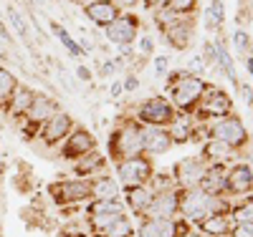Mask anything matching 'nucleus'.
<instances>
[{
  "mask_svg": "<svg viewBox=\"0 0 253 237\" xmlns=\"http://www.w3.org/2000/svg\"><path fill=\"white\" fill-rule=\"evenodd\" d=\"M56 111H61V106H58V101L53 99V96H48V94H33V101H31V106L26 109V114L18 119V124H20V129H23V139L26 141H31V139H36L38 136V132H41V126H43Z\"/></svg>",
  "mask_w": 253,
  "mask_h": 237,
  "instance_id": "39448f33",
  "label": "nucleus"
},
{
  "mask_svg": "<svg viewBox=\"0 0 253 237\" xmlns=\"http://www.w3.org/2000/svg\"><path fill=\"white\" fill-rule=\"evenodd\" d=\"M228 235L230 237H253V222H233Z\"/></svg>",
  "mask_w": 253,
  "mask_h": 237,
  "instance_id": "37998d69",
  "label": "nucleus"
},
{
  "mask_svg": "<svg viewBox=\"0 0 253 237\" xmlns=\"http://www.w3.org/2000/svg\"><path fill=\"white\" fill-rule=\"evenodd\" d=\"M137 43H139V56L142 58H152L155 56V38H152V33H139Z\"/></svg>",
  "mask_w": 253,
  "mask_h": 237,
  "instance_id": "a19ab883",
  "label": "nucleus"
},
{
  "mask_svg": "<svg viewBox=\"0 0 253 237\" xmlns=\"http://www.w3.org/2000/svg\"><path fill=\"white\" fill-rule=\"evenodd\" d=\"M230 46H233V51H236L241 58H246V56L253 53V35H251L246 28H236L233 35H230Z\"/></svg>",
  "mask_w": 253,
  "mask_h": 237,
  "instance_id": "72a5a7b5",
  "label": "nucleus"
},
{
  "mask_svg": "<svg viewBox=\"0 0 253 237\" xmlns=\"http://www.w3.org/2000/svg\"><path fill=\"white\" fill-rule=\"evenodd\" d=\"M198 189L205 195H225V167H208Z\"/></svg>",
  "mask_w": 253,
  "mask_h": 237,
  "instance_id": "bb28decb",
  "label": "nucleus"
},
{
  "mask_svg": "<svg viewBox=\"0 0 253 237\" xmlns=\"http://www.w3.org/2000/svg\"><path fill=\"white\" fill-rule=\"evenodd\" d=\"M33 5H38V8H48V0H31Z\"/></svg>",
  "mask_w": 253,
  "mask_h": 237,
  "instance_id": "603ef678",
  "label": "nucleus"
},
{
  "mask_svg": "<svg viewBox=\"0 0 253 237\" xmlns=\"http://www.w3.org/2000/svg\"><path fill=\"white\" fill-rule=\"evenodd\" d=\"M144 154L142 149V124H137L132 116H122L109 132L107 139V159L109 162H124L129 157Z\"/></svg>",
  "mask_w": 253,
  "mask_h": 237,
  "instance_id": "f03ea898",
  "label": "nucleus"
},
{
  "mask_svg": "<svg viewBox=\"0 0 253 237\" xmlns=\"http://www.w3.org/2000/svg\"><path fill=\"white\" fill-rule=\"evenodd\" d=\"M18 83H20V81H18V76H15L10 68L0 66V111L8 109V103H10L15 89H18Z\"/></svg>",
  "mask_w": 253,
  "mask_h": 237,
  "instance_id": "7c9ffc66",
  "label": "nucleus"
},
{
  "mask_svg": "<svg viewBox=\"0 0 253 237\" xmlns=\"http://www.w3.org/2000/svg\"><path fill=\"white\" fill-rule=\"evenodd\" d=\"M81 13H84V18H86L91 26L104 31L109 23H114L124 10L114 3V0H89V3L81 5Z\"/></svg>",
  "mask_w": 253,
  "mask_h": 237,
  "instance_id": "a211bd4d",
  "label": "nucleus"
},
{
  "mask_svg": "<svg viewBox=\"0 0 253 237\" xmlns=\"http://www.w3.org/2000/svg\"><path fill=\"white\" fill-rule=\"evenodd\" d=\"M198 3L200 0H170L167 8H170L172 13H177L180 18H193V13L198 10Z\"/></svg>",
  "mask_w": 253,
  "mask_h": 237,
  "instance_id": "4c0bfd02",
  "label": "nucleus"
},
{
  "mask_svg": "<svg viewBox=\"0 0 253 237\" xmlns=\"http://www.w3.org/2000/svg\"><path fill=\"white\" fill-rule=\"evenodd\" d=\"M48 26H51V31H53V35L58 38V43L63 48H66V53L74 58V61H81V58H86V53L81 51V46H79V40L71 35V31L69 28H63L58 20H48Z\"/></svg>",
  "mask_w": 253,
  "mask_h": 237,
  "instance_id": "c85d7f7f",
  "label": "nucleus"
},
{
  "mask_svg": "<svg viewBox=\"0 0 253 237\" xmlns=\"http://www.w3.org/2000/svg\"><path fill=\"white\" fill-rule=\"evenodd\" d=\"M225 26V3L223 0H210L208 3V10H205V28L208 33L218 35Z\"/></svg>",
  "mask_w": 253,
  "mask_h": 237,
  "instance_id": "c756f323",
  "label": "nucleus"
},
{
  "mask_svg": "<svg viewBox=\"0 0 253 237\" xmlns=\"http://www.w3.org/2000/svg\"><path fill=\"white\" fill-rule=\"evenodd\" d=\"M251 114H253V106H251Z\"/></svg>",
  "mask_w": 253,
  "mask_h": 237,
  "instance_id": "13d9d810",
  "label": "nucleus"
},
{
  "mask_svg": "<svg viewBox=\"0 0 253 237\" xmlns=\"http://www.w3.org/2000/svg\"><path fill=\"white\" fill-rule=\"evenodd\" d=\"M122 94H124V89H122V78H114V81L109 83V99L117 101Z\"/></svg>",
  "mask_w": 253,
  "mask_h": 237,
  "instance_id": "49530a36",
  "label": "nucleus"
},
{
  "mask_svg": "<svg viewBox=\"0 0 253 237\" xmlns=\"http://www.w3.org/2000/svg\"><path fill=\"white\" fill-rule=\"evenodd\" d=\"M180 187H167V189H157L155 197L150 202V207L144 209L142 217L147 220H172L177 217L180 209Z\"/></svg>",
  "mask_w": 253,
  "mask_h": 237,
  "instance_id": "4468645a",
  "label": "nucleus"
},
{
  "mask_svg": "<svg viewBox=\"0 0 253 237\" xmlns=\"http://www.w3.org/2000/svg\"><path fill=\"white\" fill-rule=\"evenodd\" d=\"M86 214H126L122 200H89Z\"/></svg>",
  "mask_w": 253,
  "mask_h": 237,
  "instance_id": "2f4dec72",
  "label": "nucleus"
},
{
  "mask_svg": "<svg viewBox=\"0 0 253 237\" xmlns=\"http://www.w3.org/2000/svg\"><path fill=\"white\" fill-rule=\"evenodd\" d=\"M218 237H230V235H218Z\"/></svg>",
  "mask_w": 253,
  "mask_h": 237,
  "instance_id": "4d7b16f0",
  "label": "nucleus"
},
{
  "mask_svg": "<svg viewBox=\"0 0 253 237\" xmlns=\"http://www.w3.org/2000/svg\"><path fill=\"white\" fill-rule=\"evenodd\" d=\"M208 89L210 81L205 76H195L185 68H170V73L165 76V96L180 114H193Z\"/></svg>",
  "mask_w": 253,
  "mask_h": 237,
  "instance_id": "f257e3e1",
  "label": "nucleus"
},
{
  "mask_svg": "<svg viewBox=\"0 0 253 237\" xmlns=\"http://www.w3.org/2000/svg\"><path fill=\"white\" fill-rule=\"evenodd\" d=\"M89 182H91V200H119L122 197V187L117 177L112 174H99Z\"/></svg>",
  "mask_w": 253,
  "mask_h": 237,
  "instance_id": "b1692460",
  "label": "nucleus"
},
{
  "mask_svg": "<svg viewBox=\"0 0 253 237\" xmlns=\"http://www.w3.org/2000/svg\"><path fill=\"white\" fill-rule=\"evenodd\" d=\"M203 61H205V66L208 68H215L218 71V53H215V43H213V38H208L205 43H203V56H200Z\"/></svg>",
  "mask_w": 253,
  "mask_h": 237,
  "instance_id": "58836bf2",
  "label": "nucleus"
},
{
  "mask_svg": "<svg viewBox=\"0 0 253 237\" xmlns=\"http://www.w3.org/2000/svg\"><path fill=\"white\" fill-rule=\"evenodd\" d=\"M205 134H208V139H218L228 146H233L238 154H243L251 146V132H248V126L243 124V119L236 111L223 116V119H215V121L205 124Z\"/></svg>",
  "mask_w": 253,
  "mask_h": 237,
  "instance_id": "7ed1b4c3",
  "label": "nucleus"
},
{
  "mask_svg": "<svg viewBox=\"0 0 253 237\" xmlns=\"http://www.w3.org/2000/svg\"><path fill=\"white\" fill-rule=\"evenodd\" d=\"M46 195L58 209L79 207L91 200V182L81 177H63L46 187Z\"/></svg>",
  "mask_w": 253,
  "mask_h": 237,
  "instance_id": "20e7f679",
  "label": "nucleus"
},
{
  "mask_svg": "<svg viewBox=\"0 0 253 237\" xmlns=\"http://www.w3.org/2000/svg\"><path fill=\"white\" fill-rule=\"evenodd\" d=\"M167 3H170V0H142V5H144L147 10H152V13L160 10V8H165Z\"/></svg>",
  "mask_w": 253,
  "mask_h": 237,
  "instance_id": "09e8293b",
  "label": "nucleus"
},
{
  "mask_svg": "<svg viewBox=\"0 0 253 237\" xmlns=\"http://www.w3.org/2000/svg\"><path fill=\"white\" fill-rule=\"evenodd\" d=\"M104 237H134V222L129 220V214H122V217L104 232Z\"/></svg>",
  "mask_w": 253,
  "mask_h": 237,
  "instance_id": "c9c22d12",
  "label": "nucleus"
},
{
  "mask_svg": "<svg viewBox=\"0 0 253 237\" xmlns=\"http://www.w3.org/2000/svg\"><path fill=\"white\" fill-rule=\"evenodd\" d=\"M69 3H74V5H84V3H89V0H69Z\"/></svg>",
  "mask_w": 253,
  "mask_h": 237,
  "instance_id": "864d4df0",
  "label": "nucleus"
},
{
  "mask_svg": "<svg viewBox=\"0 0 253 237\" xmlns=\"http://www.w3.org/2000/svg\"><path fill=\"white\" fill-rule=\"evenodd\" d=\"M94 149H99V141H96L94 132H89L86 126H79V124H76V126L71 129V134L58 144V159L74 164L79 157L94 152Z\"/></svg>",
  "mask_w": 253,
  "mask_h": 237,
  "instance_id": "9b49d317",
  "label": "nucleus"
},
{
  "mask_svg": "<svg viewBox=\"0 0 253 237\" xmlns=\"http://www.w3.org/2000/svg\"><path fill=\"white\" fill-rule=\"evenodd\" d=\"M238 89H241V94H243L246 106L251 109V106H253V89H251V83H238Z\"/></svg>",
  "mask_w": 253,
  "mask_h": 237,
  "instance_id": "de8ad7c7",
  "label": "nucleus"
},
{
  "mask_svg": "<svg viewBox=\"0 0 253 237\" xmlns=\"http://www.w3.org/2000/svg\"><path fill=\"white\" fill-rule=\"evenodd\" d=\"M152 197H155V189L150 184H139V187H124L119 200L124 202L126 214H132V217L139 220L142 214H144V209L150 207Z\"/></svg>",
  "mask_w": 253,
  "mask_h": 237,
  "instance_id": "412c9836",
  "label": "nucleus"
},
{
  "mask_svg": "<svg viewBox=\"0 0 253 237\" xmlns=\"http://www.w3.org/2000/svg\"><path fill=\"white\" fill-rule=\"evenodd\" d=\"M122 89H124V94H134L137 89H139V76H137V71H126L124 76H122Z\"/></svg>",
  "mask_w": 253,
  "mask_h": 237,
  "instance_id": "79ce46f5",
  "label": "nucleus"
},
{
  "mask_svg": "<svg viewBox=\"0 0 253 237\" xmlns=\"http://www.w3.org/2000/svg\"><path fill=\"white\" fill-rule=\"evenodd\" d=\"M200 159L208 164V167H230L233 162L241 159V154L236 152L233 146H228L218 139H205L200 144Z\"/></svg>",
  "mask_w": 253,
  "mask_h": 237,
  "instance_id": "6ab92c4d",
  "label": "nucleus"
},
{
  "mask_svg": "<svg viewBox=\"0 0 253 237\" xmlns=\"http://www.w3.org/2000/svg\"><path fill=\"white\" fill-rule=\"evenodd\" d=\"M155 162L150 157H129V159H124V162H117L114 164V177L119 182V187H139V184H150L152 177H155Z\"/></svg>",
  "mask_w": 253,
  "mask_h": 237,
  "instance_id": "6e6552de",
  "label": "nucleus"
},
{
  "mask_svg": "<svg viewBox=\"0 0 253 237\" xmlns=\"http://www.w3.org/2000/svg\"><path fill=\"white\" fill-rule=\"evenodd\" d=\"M162 35H165V43L172 51H187L195 40V20L193 18H177Z\"/></svg>",
  "mask_w": 253,
  "mask_h": 237,
  "instance_id": "aec40b11",
  "label": "nucleus"
},
{
  "mask_svg": "<svg viewBox=\"0 0 253 237\" xmlns=\"http://www.w3.org/2000/svg\"><path fill=\"white\" fill-rule=\"evenodd\" d=\"M107 167H109V159H107V154H104V152H99V149H94V152L79 157L71 164L74 174L81 177V179H94L99 174H107Z\"/></svg>",
  "mask_w": 253,
  "mask_h": 237,
  "instance_id": "4be33fe9",
  "label": "nucleus"
},
{
  "mask_svg": "<svg viewBox=\"0 0 253 237\" xmlns=\"http://www.w3.org/2000/svg\"><path fill=\"white\" fill-rule=\"evenodd\" d=\"M230 220L233 222H253V195H246L233 202L230 207Z\"/></svg>",
  "mask_w": 253,
  "mask_h": 237,
  "instance_id": "473e14b6",
  "label": "nucleus"
},
{
  "mask_svg": "<svg viewBox=\"0 0 253 237\" xmlns=\"http://www.w3.org/2000/svg\"><path fill=\"white\" fill-rule=\"evenodd\" d=\"M230 227H233V220L230 214H208L203 222L195 225V230L205 237H218V235H228Z\"/></svg>",
  "mask_w": 253,
  "mask_h": 237,
  "instance_id": "393cba45",
  "label": "nucleus"
},
{
  "mask_svg": "<svg viewBox=\"0 0 253 237\" xmlns=\"http://www.w3.org/2000/svg\"><path fill=\"white\" fill-rule=\"evenodd\" d=\"M228 114H233V96H230L225 89L210 83V89L203 94L200 103L195 106V111L190 114L195 124H210L215 119H223Z\"/></svg>",
  "mask_w": 253,
  "mask_h": 237,
  "instance_id": "423d86ee",
  "label": "nucleus"
},
{
  "mask_svg": "<svg viewBox=\"0 0 253 237\" xmlns=\"http://www.w3.org/2000/svg\"><path fill=\"white\" fill-rule=\"evenodd\" d=\"M76 76H79V81H84V83H91V78H94L91 68L84 66V63H79V66H76Z\"/></svg>",
  "mask_w": 253,
  "mask_h": 237,
  "instance_id": "a18cd8bd",
  "label": "nucleus"
},
{
  "mask_svg": "<svg viewBox=\"0 0 253 237\" xmlns=\"http://www.w3.org/2000/svg\"><path fill=\"white\" fill-rule=\"evenodd\" d=\"M142 33V18L132 10H124L114 23H109L107 28H104V38H107V43H112V46L117 48H124V46H134V40L139 38Z\"/></svg>",
  "mask_w": 253,
  "mask_h": 237,
  "instance_id": "9d476101",
  "label": "nucleus"
},
{
  "mask_svg": "<svg viewBox=\"0 0 253 237\" xmlns=\"http://www.w3.org/2000/svg\"><path fill=\"white\" fill-rule=\"evenodd\" d=\"M185 71H190V73H195V76H205L208 73V66H205V61L200 58V56H193L187 61V66H185Z\"/></svg>",
  "mask_w": 253,
  "mask_h": 237,
  "instance_id": "c03bdc74",
  "label": "nucleus"
},
{
  "mask_svg": "<svg viewBox=\"0 0 253 237\" xmlns=\"http://www.w3.org/2000/svg\"><path fill=\"white\" fill-rule=\"evenodd\" d=\"M195 232V227L187 220H182L180 214L172 220H147L139 217L134 225V237H190Z\"/></svg>",
  "mask_w": 253,
  "mask_h": 237,
  "instance_id": "1a4fd4ad",
  "label": "nucleus"
},
{
  "mask_svg": "<svg viewBox=\"0 0 253 237\" xmlns=\"http://www.w3.org/2000/svg\"><path fill=\"white\" fill-rule=\"evenodd\" d=\"M76 126V121H74V116L69 114V111H56L43 126H41V132H38V139H41V144H43L46 149H58V144L66 139L69 134H71V129Z\"/></svg>",
  "mask_w": 253,
  "mask_h": 237,
  "instance_id": "2eb2a0df",
  "label": "nucleus"
},
{
  "mask_svg": "<svg viewBox=\"0 0 253 237\" xmlns=\"http://www.w3.org/2000/svg\"><path fill=\"white\" fill-rule=\"evenodd\" d=\"M152 73L155 78H165L170 73V56H152Z\"/></svg>",
  "mask_w": 253,
  "mask_h": 237,
  "instance_id": "ea45409f",
  "label": "nucleus"
},
{
  "mask_svg": "<svg viewBox=\"0 0 253 237\" xmlns=\"http://www.w3.org/2000/svg\"><path fill=\"white\" fill-rule=\"evenodd\" d=\"M177 214L195 227L198 222H203L210 214V195H205V192L198 189V187L182 189L180 192V209H177Z\"/></svg>",
  "mask_w": 253,
  "mask_h": 237,
  "instance_id": "ddd939ff",
  "label": "nucleus"
},
{
  "mask_svg": "<svg viewBox=\"0 0 253 237\" xmlns=\"http://www.w3.org/2000/svg\"><path fill=\"white\" fill-rule=\"evenodd\" d=\"M132 114H134L132 119L142 126H165L167 129L175 121L177 109L167 101V96H147L134 106Z\"/></svg>",
  "mask_w": 253,
  "mask_h": 237,
  "instance_id": "0eeeda50",
  "label": "nucleus"
},
{
  "mask_svg": "<svg viewBox=\"0 0 253 237\" xmlns=\"http://www.w3.org/2000/svg\"><path fill=\"white\" fill-rule=\"evenodd\" d=\"M205 169H208V164L200 159V154H195V157H182V159H177L170 171H172V179H175V184H177L180 189H193V187L200 184Z\"/></svg>",
  "mask_w": 253,
  "mask_h": 237,
  "instance_id": "dca6fc26",
  "label": "nucleus"
},
{
  "mask_svg": "<svg viewBox=\"0 0 253 237\" xmlns=\"http://www.w3.org/2000/svg\"><path fill=\"white\" fill-rule=\"evenodd\" d=\"M193 126H195L193 116H190V114H180V111H177L175 121H172L170 126H167V132H170V136H172V144H175V146L190 144V139H193Z\"/></svg>",
  "mask_w": 253,
  "mask_h": 237,
  "instance_id": "a878e982",
  "label": "nucleus"
},
{
  "mask_svg": "<svg viewBox=\"0 0 253 237\" xmlns=\"http://www.w3.org/2000/svg\"><path fill=\"white\" fill-rule=\"evenodd\" d=\"M246 152H248V154H251V162H248V164H251V167H253V146H248V149H246Z\"/></svg>",
  "mask_w": 253,
  "mask_h": 237,
  "instance_id": "5fc2aeb1",
  "label": "nucleus"
},
{
  "mask_svg": "<svg viewBox=\"0 0 253 237\" xmlns=\"http://www.w3.org/2000/svg\"><path fill=\"white\" fill-rule=\"evenodd\" d=\"M0 58H10V56L5 53V48H3V46H0Z\"/></svg>",
  "mask_w": 253,
  "mask_h": 237,
  "instance_id": "6e6d98bb",
  "label": "nucleus"
},
{
  "mask_svg": "<svg viewBox=\"0 0 253 237\" xmlns=\"http://www.w3.org/2000/svg\"><path fill=\"white\" fill-rule=\"evenodd\" d=\"M8 20H10V26L15 28V33L23 38L28 46L33 43V38H31V28H28V20H26V15L20 13L15 5H8Z\"/></svg>",
  "mask_w": 253,
  "mask_h": 237,
  "instance_id": "f704fd0d",
  "label": "nucleus"
},
{
  "mask_svg": "<svg viewBox=\"0 0 253 237\" xmlns=\"http://www.w3.org/2000/svg\"><path fill=\"white\" fill-rule=\"evenodd\" d=\"M213 43H215V53H218V71H220L230 83H233V86H238V71H236L233 53H230V48H228V40L220 38V35H215Z\"/></svg>",
  "mask_w": 253,
  "mask_h": 237,
  "instance_id": "5701e85b",
  "label": "nucleus"
},
{
  "mask_svg": "<svg viewBox=\"0 0 253 237\" xmlns=\"http://www.w3.org/2000/svg\"><path fill=\"white\" fill-rule=\"evenodd\" d=\"M33 89L31 86H26V83H18V89H15V94H13V99H10V103H8V109H5V114L10 116V119H20L26 114V109L31 106V101H33Z\"/></svg>",
  "mask_w": 253,
  "mask_h": 237,
  "instance_id": "cd10ccee",
  "label": "nucleus"
},
{
  "mask_svg": "<svg viewBox=\"0 0 253 237\" xmlns=\"http://www.w3.org/2000/svg\"><path fill=\"white\" fill-rule=\"evenodd\" d=\"M246 195H253V167L238 159L225 167V197L236 202Z\"/></svg>",
  "mask_w": 253,
  "mask_h": 237,
  "instance_id": "f8f14e48",
  "label": "nucleus"
},
{
  "mask_svg": "<svg viewBox=\"0 0 253 237\" xmlns=\"http://www.w3.org/2000/svg\"><path fill=\"white\" fill-rule=\"evenodd\" d=\"M114 3L122 8V10H132V8H137L142 0H114Z\"/></svg>",
  "mask_w": 253,
  "mask_h": 237,
  "instance_id": "8fccbe9b",
  "label": "nucleus"
},
{
  "mask_svg": "<svg viewBox=\"0 0 253 237\" xmlns=\"http://www.w3.org/2000/svg\"><path fill=\"white\" fill-rule=\"evenodd\" d=\"M177 18H180L177 13H172L170 8L165 5V8H160V10H155V13H152V23H155V28H157L160 33H165L167 28H170V26L175 23Z\"/></svg>",
  "mask_w": 253,
  "mask_h": 237,
  "instance_id": "e433bc0d",
  "label": "nucleus"
},
{
  "mask_svg": "<svg viewBox=\"0 0 253 237\" xmlns=\"http://www.w3.org/2000/svg\"><path fill=\"white\" fill-rule=\"evenodd\" d=\"M243 63H246V71L253 76V53H251V56H246V58H243Z\"/></svg>",
  "mask_w": 253,
  "mask_h": 237,
  "instance_id": "3c124183",
  "label": "nucleus"
},
{
  "mask_svg": "<svg viewBox=\"0 0 253 237\" xmlns=\"http://www.w3.org/2000/svg\"><path fill=\"white\" fill-rule=\"evenodd\" d=\"M172 136L165 126H142V149H144V157H165L172 152Z\"/></svg>",
  "mask_w": 253,
  "mask_h": 237,
  "instance_id": "f3484780",
  "label": "nucleus"
}]
</instances>
